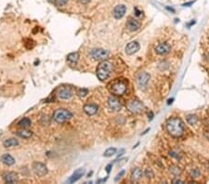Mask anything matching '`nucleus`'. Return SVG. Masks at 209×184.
<instances>
[{
    "label": "nucleus",
    "instance_id": "1",
    "mask_svg": "<svg viewBox=\"0 0 209 184\" xmlns=\"http://www.w3.org/2000/svg\"><path fill=\"white\" fill-rule=\"evenodd\" d=\"M166 130L174 138H179L182 136L184 132V125L183 122L179 117H171L166 122Z\"/></svg>",
    "mask_w": 209,
    "mask_h": 184
},
{
    "label": "nucleus",
    "instance_id": "2",
    "mask_svg": "<svg viewBox=\"0 0 209 184\" xmlns=\"http://www.w3.org/2000/svg\"><path fill=\"white\" fill-rule=\"evenodd\" d=\"M113 72V64L108 60H102L100 63L96 70L97 77L100 81H105L110 77V75Z\"/></svg>",
    "mask_w": 209,
    "mask_h": 184
},
{
    "label": "nucleus",
    "instance_id": "3",
    "mask_svg": "<svg viewBox=\"0 0 209 184\" xmlns=\"http://www.w3.org/2000/svg\"><path fill=\"white\" fill-rule=\"evenodd\" d=\"M109 91L114 96H123L127 89V82L125 79H116L109 84Z\"/></svg>",
    "mask_w": 209,
    "mask_h": 184
},
{
    "label": "nucleus",
    "instance_id": "4",
    "mask_svg": "<svg viewBox=\"0 0 209 184\" xmlns=\"http://www.w3.org/2000/svg\"><path fill=\"white\" fill-rule=\"evenodd\" d=\"M73 117V113L67 109L60 108L54 112L53 113V120L58 124H63V123L70 120Z\"/></svg>",
    "mask_w": 209,
    "mask_h": 184
},
{
    "label": "nucleus",
    "instance_id": "5",
    "mask_svg": "<svg viewBox=\"0 0 209 184\" xmlns=\"http://www.w3.org/2000/svg\"><path fill=\"white\" fill-rule=\"evenodd\" d=\"M127 108L132 113H141L144 110V105L139 99H130L127 103Z\"/></svg>",
    "mask_w": 209,
    "mask_h": 184
},
{
    "label": "nucleus",
    "instance_id": "6",
    "mask_svg": "<svg viewBox=\"0 0 209 184\" xmlns=\"http://www.w3.org/2000/svg\"><path fill=\"white\" fill-rule=\"evenodd\" d=\"M110 55V51L103 49H93L90 51V56L96 60H105Z\"/></svg>",
    "mask_w": 209,
    "mask_h": 184
},
{
    "label": "nucleus",
    "instance_id": "7",
    "mask_svg": "<svg viewBox=\"0 0 209 184\" xmlns=\"http://www.w3.org/2000/svg\"><path fill=\"white\" fill-rule=\"evenodd\" d=\"M57 95L60 99H70L74 96V89L69 86L60 87L58 90Z\"/></svg>",
    "mask_w": 209,
    "mask_h": 184
},
{
    "label": "nucleus",
    "instance_id": "8",
    "mask_svg": "<svg viewBox=\"0 0 209 184\" xmlns=\"http://www.w3.org/2000/svg\"><path fill=\"white\" fill-rule=\"evenodd\" d=\"M108 105H109V108L113 112H118L122 109V104L119 99L114 96H112L108 99Z\"/></svg>",
    "mask_w": 209,
    "mask_h": 184
},
{
    "label": "nucleus",
    "instance_id": "9",
    "mask_svg": "<svg viewBox=\"0 0 209 184\" xmlns=\"http://www.w3.org/2000/svg\"><path fill=\"white\" fill-rule=\"evenodd\" d=\"M150 79V74L147 72H141L137 75V83L139 88H144L148 84Z\"/></svg>",
    "mask_w": 209,
    "mask_h": 184
},
{
    "label": "nucleus",
    "instance_id": "10",
    "mask_svg": "<svg viewBox=\"0 0 209 184\" xmlns=\"http://www.w3.org/2000/svg\"><path fill=\"white\" fill-rule=\"evenodd\" d=\"M126 12H127V7L125 5H118L114 7L113 15L116 20H120L125 16Z\"/></svg>",
    "mask_w": 209,
    "mask_h": 184
},
{
    "label": "nucleus",
    "instance_id": "11",
    "mask_svg": "<svg viewBox=\"0 0 209 184\" xmlns=\"http://www.w3.org/2000/svg\"><path fill=\"white\" fill-rule=\"evenodd\" d=\"M139 48H141V46L137 41L129 42L126 47V53L127 55H133L139 50Z\"/></svg>",
    "mask_w": 209,
    "mask_h": 184
},
{
    "label": "nucleus",
    "instance_id": "12",
    "mask_svg": "<svg viewBox=\"0 0 209 184\" xmlns=\"http://www.w3.org/2000/svg\"><path fill=\"white\" fill-rule=\"evenodd\" d=\"M170 49H171V47L168 43L162 42L155 48V52L159 55H166L170 51Z\"/></svg>",
    "mask_w": 209,
    "mask_h": 184
},
{
    "label": "nucleus",
    "instance_id": "13",
    "mask_svg": "<svg viewBox=\"0 0 209 184\" xmlns=\"http://www.w3.org/2000/svg\"><path fill=\"white\" fill-rule=\"evenodd\" d=\"M34 170H35V173L37 176H39V177H43V176L48 174V168H46V166L42 163H35Z\"/></svg>",
    "mask_w": 209,
    "mask_h": 184
},
{
    "label": "nucleus",
    "instance_id": "14",
    "mask_svg": "<svg viewBox=\"0 0 209 184\" xmlns=\"http://www.w3.org/2000/svg\"><path fill=\"white\" fill-rule=\"evenodd\" d=\"M127 28L130 32H135L141 28V22L134 18H129L127 21Z\"/></svg>",
    "mask_w": 209,
    "mask_h": 184
},
{
    "label": "nucleus",
    "instance_id": "15",
    "mask_svg": "<svg viewBox=\"0 0 209 184\" xmlns=\"http://www.w3.org/2000/svg\"><path fill=\"white\" fill-rule=\"evenodd\" d=\"M98 110H99V107L95 103H87V104L84 105V112L89 116H94V114H96Z\"/></svg>",
    "mask_w": 209,
    "mask_h": 184
},
{
    "label": "nucleus",
    "instance_id": "16",
    "mask_svg": "<svg viewBox=\"0 0 209 184\" xmlns=\"http://www.w3.org/2000/svg\"><path fill=\"white\" fill-rule=\"evenodd\" d=\"M84 174H85V169H84V168H78V169H76L73 173V175L71 176V177L68 179L67 182L68 183H74L77 180H79L82 178V176H84Z\"/></svg>",
    "mask_w": 209,
    "mask_h": 184
},
{
    "label": "nucleus",
    "instance_id": "17",
    "mask_svg": "<svg viewBox=\"0 0 209 184\" xmlns=\"http://www.w3.org/2000/svg\"><path fill=\"white\" fill-rule=\"evenodd\" d=\"M2 178H3V180L6 183H10V184L16 183L17 180H18L17 174L14 173V172H6V173L3 174Z\"/></svg>",
    "mask_w": 209,
    "mask_h": 184
},
{
    "label": "nucleus",
    "instance_id": "18",
    "mask_svg": "<svg viewBox=\"0 0 209 184\" xmlns=\"http://www.w3.org/2000/svg\"><path fill=\"white\" fill-rule=\"evenodd\" d=\"M141 177H142V171H141V168L136 167L132 170V172H131V180H132L133 181L139 180L141 179Z\"/></svg>",
    "mask_w": 209,
    "mask_h": 184
},
{
    "label": "nucleus",
    "instance_id": "19",
    "mask_svg": "<svg viewBox=\"0 0 209 184\" xmlns=\"http://www.w3.org/2000/svg\"><path fill=\"white\" fill-rule=\"evenodd\" d=\"M1 161H2L3 164H5L6 166H9L15 164V159L10 155H9V153H6V155H2Z\"/></svg>",
    "mask_w": 209,
    "mask_h": 184
},
{
    "label": "nucleus",
    "instance_id": "20",
    "mask_svg": "<svg viewBox=\"0 0 209 184\" xmlns=\"http://www.w3.org/2000/svg\"><path fill=\"white\" fill-rule=\"evenodd\" d=\"M78 59H79V54L77 52H72L67 56V61L71 65L76 64L77 61H78Z\"/></svg>",
    "mask_w": 209,
    "mask_h": 184
},
{
    "label": "nucleus",
    "instance_id": "21",
    "mask_svg": "<svg viewBox=\"0 0 209 184\" xmlns=\"http://www.w3.org/2000/svg\"><path fill=\"white\" fill-rule=\"evenodd\" d=\"M17 135L22 139H30L31 137L33 136V132L31 130H28L26 128H23V129H20L19 131L17 132Z\"/></svg>",
    "mask_w": 209,
    "mask_h": 184
},
{
    "label": "nucleus",
    "instance_id": "22",
    "mask_svg": "<svg viewBox=\"0 0 209 184\" xmlns=\"http://www.w3.org/2000/svg\"><path fill=\"white\" fill-rule=\"evenodd\" d=\"M4 146L6 148H11V147H15V146H17V145H19V141L18 140L16 139H13V138H10V139H7L4 142Z\"/></svg>",
    "mask_w": 209,
    "mask_h": 184
},
{
    "label": "nucleus",
    "instance_id": "23",
    "mask_svg": "<svg viewBox=\"0 0 209 184\" xmlns=\"http://www.w3.org/2000/svg\"><path fill=\"white\" fill-rule=\"evenodd\" d=\"M18 125H19V127H21L22 128H27L31 126V120L27 117H24L19 122Z\"/></svg>",
    "mask_w": 209,
    "mask_h": 184
},
{
    "label": "nucleus",
    "instance_id": "24",
    "mask_svg": "<svg viewBox=\"0 0 209 184\" xmlns=\"http://www.w3.org/2000/svg\"><path fill=\"white\" fill-rule=\"evenodd\" d=\"M116 148H108L105 152H104V153H103V156H105V157H111V156H113V155H114L115 153H116Z\"/></svg>",
    "mask_w": 209,
    "mask_h": 184
},
{
    "label": "nucleus",
    "instance_id": "25",
    "mask_svg": "<svg viewBox=\"0 0 209 184\" xmlns=\"http://www.w3.org/2000/svg\"><path fill=\"white\" fill-rule=\"evenodd\" d=\"M198 121V118L196 116H193V114H190V116H187V122L189 123L190 125H194L196 124Z\"/></svg>",
    "mask_w": 209,
    "mask_h": 184
},
{
    "label": "nucleus",
    "instance_id": "26",
    "mask_svg": "<svg viewBox=\"0 0 209 184\" xmlns=\"http://www.w3.org/2000/svg\"><path fill=\"white\" fill-rule=\"evenodd\" d=\"M88 94V89H87V88H80V89L77 90V95H78V97H80V98L86 97Z\"/></svg>",
    "mask_w": 209,
    "mask_h": 184
},
{
    "label": "nucleus",
    "instance_id": "27",
    "mask_svg": "<svg viewBox=\"0 0 209 184\" xmlns=\"http://www.w3.org/2000/svg\"><path fill=\"white\" fill-rule=\"evenodd\" d=\"M170 171H171V173L175 176H179L181 172V170L180 169V167L179 166H172L171 167H170Z\"/></svg>",
    "mask_w": 209,
    "mask_h": 184
},
{
    "label": "nucleus",
    "instance_id": "28",
    "mask_svg": "<svg viewBox=\"0 0 209 184\" xmlns=\"http://www.w3.org/2000/svg\"><path fill=\"white\" fill-rule=\"evenodd\" d=\"M191 176L192 178H198L199 176H200V171H199L198 168H194L193 170H191Z\"/></svg>",
    "mask_w": 209,
    "mask_h": 184
},
{
    "label": "nucleus",
    "instance_id": "29",
    "mask_svg": "<svg viewBox=\"0 0 209 184\" xmlns=\"http://www.w3.org/2000/svg\"><path fill=\"white\" fill-rule=\"evenodd\" d=\"M68 0H56V5L59 7H63L67 4Z\"/></svg>",
    "mask_w": 209,
    "mask_h": 184
},
{
    "label": "nucleus",
    "instance_id": "30",
    "mask_svg": "<svg viewBox=\"0 0 209 184\" xmlns=\"http://www.w3.org/2000/svg\"><path fill=\"white\" fill-rule=\"evenodd\" d=\"M124 174H125V170H122V171L117 175V177L115 178V180H115V181H118V180L122 178V176H123Z\"/></svg>",
    "mask_w": 209,
    "mask_h": 184
},
{
    "label": "nucleus",
    "instance_id": "31",
    "mask_svg": "<svg viewBox=\"0 0 209 184\" xmlns=\"http://www.w3.org/2000/svg\"><path fill=\"white\" fill-rule=\"evenodd\" d=\"M145 175H146V177H147V178H150V177H149V175H151V177H152V176H153V173L152 172V170H151V169H147V170L145 171Z\"/></svg>",
    "mask_w": 209,
    "mask_h": 184
},
{
    "label": "nucleus",
    "instance_id": "32",
    "mask_svg": "<svg viewBox=\"0 0 209 184\" xmlns=\"http://www.w3.org/2000/svg\"><path fill=\"white\" fill-rule=\"evenodd\" d=\"M194 2H195V1L193 0V1H190V2H187V3L182 4V6H183V7H191V5H193V3H194Z\"/></svg>",
    "mask_w": 209,
    "mask_h": 184
},
{
    "label": "nucleus",
    "instance_id": "33",
    "mask_svg": "<svg viewBox=\"0 0 209 184\" xmlns=\"http://www.w3.org/2000/svg\"><path fill=\"white\" fill-rule=\"evenodd\" d=\"M111 168H112V164H109V165H108L107 166H106V172L108 173V174H109L110 172H111Z\"/></svg>",
    "mask_w": 209,
    "mask_h": 184
},
{
    "label": "nucleus",
    "instance_id": "34",
    "mask_svg": "<svg viewBox=\"0 0 209 184\" xmlns=\"http://www.w3.org/2000/svg\"><path fill=\"white\" fill-rule=\"evenodd\" d=\"M172 183H183V181L180 179H175L172 180Z\"/></svg>",
    "mask_w": 209,
    "mask_h": 184
},
{
    "label": "nucleus",
    "instance_id": "35",
    "mask_svg": "<svg viewBox=\"0 0 209 184\" xmlns=\"http://www.w3.org/2000/svg\"><path fill=\"white\" fill-rule=\"evenodd\" d=\"M134 10H135V11H136V12H135V14H136V16H141V11H139V10H138V9H137V7H135V9H134Z\"/></svg>",
    "mask_w": 209,
    "mask_h": 184
},
{
    "label": "nucleus",
    "instance_id": "36",
    "mask_svg": "<svg viewBox=\"0 0 209 184\" xmlns=\"http://www.w3.org/2000/svg\"><path fill=\"white\" fill-rule=\"evenodd\" d=\"M79 1H80L82 4H88V2H90V0H79Z\"/></svg>",
    "mask_w": 209,
    "mask_h": 184
},
{
    "label": "nucleus",
    "instance_id": "37",
    "mask_svg": "<svg viewBox=\"0 0 209 184\" xmlns=\"http://www.w3.org/2000/svg\"><path fill=\"white\" fill-rule=\"evenodd\" d=\"M195 24V21H191L190 22V24H187V26H188V27L190 28V27H191V26L192 24Z\"/></svg>",
    "mask_w": 209,
    "mask_h": 184
},
{
    "label": "nucleus",
    "instance_id": "38",
    "mask_svg": "<svg viewBox=\"0 0 209 184\" xmlns=\"http://www.w3.org/2000/svg\"><path fill=\"white\" fill-rule=\"evenodd\" d=\"M166 9H167L168 10H170V11H172L173 13H175V10L173 9V7H166Z\"/></svg>",
    "mask_w": 209,
    "mask_h": 184
}]
</instances>
